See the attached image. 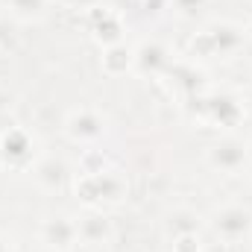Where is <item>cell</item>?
<instances>
[{"label": "cell", "mask_w": 252, "mask_h": 252, "mask_svg": "<svg viewBox=\"0 0 252 252\" xmlns=\"http://www.w3.org/2000/svg\"><path fill=\"white\" fill-rule=\"evenodd\" d=\"M173 252H199V238H196V232L179 235L176 244H173Z\"/></svg>", "instance_id": "obj_11"}, {"label": "cell", "mask_w": 252, "mask_h": 252, "mask_svg": "<svg viewBox=\"0 0 252 252\" xmlns=\"http://www.w3.org/2000/svg\"><path fill=\"white\" fill-rule=\"evenodd\" d=\"M12 6L21 12H35V9H41V0H12Z\"/></svg>", "instance_id": "obj_13"}, {"label": "cell", "mask_w": 252, "mask_h": 252, "mask_svg": "<svg viewBox=\"0 0 252 252\" xmlns=\"http://www.w3.org/2000/svg\"><path fill=\"white\" fill-rule=\"evenodd\" d=\"M91 24H94V38L103 41V44H121V35H124V27H121V18L109 9H97L91 15Z\"/></svg>", "instance_id": "obj_2"}, {"label": "cell", "mask_w": 252, "mask_h": 252, "mask_svg": "<svg viewBox=\"0 0 252 252\" xmlns=\"http://www.w3.org/2000/svg\"><path fill=\"white\" fill-rule=\"evenodd\" d=\"M76 235H79V229H76L67 217H56V220H47V223H44V241H47L50 247L64 250V247L73 244Z\"/></svg>", "instance_id": "obj_4"}, {"label": "cell", "mask_w": 252, "mask_h": 252, "mask_svg": "<svg viewBox=\"0 0 252 252\" xmlns=\"http://www.w3.org/2000/svg\"><path fill=\"white\" fill-rule=\"evenodd\" d=\"M252 226V217L244 211V208H226L220 217H217V232L229 241H238L250 232Z\"/></svg>", "instance_id": "obj_3"}, {"label": "cell", "mask_w": 252, "mask_h": 252, "mask_svg": "<svg viewBox=\"0 0 252 252\" xmlns=\"http://www.w3.org/2000/svg\"><path fill=\"white\" fill-rule=\"evenodd\" d=\"M164 62V53H161V47H144L141 50V64H150V67H156V64Z\"/></svg>", "instance_id": "obj_12"}, {"label": "cell", "mask_w": 252, "mask_h": 252, "mask_svg": "<svg viewBox=\"0 0 252 252\" xmlns=\"http://www.w3.org/2000/svg\"><path fill=\"white\" fill-rule=\"evenodd\" d=\"M73 6H85V3H94V0H70Z\"/></svg>", "instance_id": "obj_15"}, {"label": "cell", "mask_w": 252, "mask_h": 252, "mask_svg": "<svg viewBox=\"0 0 252 252\" xmlns=\"http://www.w3.org/2000/svg\"><path fill=\"white\" fill-rule=\"evenodd\" d=\"M79 229V235H85V238H103L106 232H109V223L103 220V217H85L82 220V226H76Z\"/></svg>", "instance_id": "obj_9"}, {"label": "cell", "mask_w": 252, "mask_h": 252, "mask_svg": "<svg viewBox=\"0 0 252 252\" xmlns=\"http://www.w3.org/2000/svg\"><path fill=\"white\" fill-rule=\"evenodd\" d=\"M176 3H179L182 9H193V6H199L202 0H176Z\"/></svg>", "instance_id": "obj_14"}, {"label": "cell", "mask_w": 252, "mask_h": 252, "mask_svg": "<svg viewBox=\"0 0 252 252\" xmlns=\"http://www.w3.org/2000/svg\"><path fill=\"white\" fill-rule=\"evenodd\" d=\"M30 150H32V144H30V138H27L21 129H12V132L3 138V144H0V153H3V158H6L9 164L27 161V158H30Z\"/></svg>", "instance_id": "obj_5"}, {"label": "cell", "mask_w": 252, "mask_h": 252, "mask_svg": "<svg viewBox=\"0 0 252 252\" xmlns=\"http://www.w3.org/2000/svg\"><path fill=\"white\" fill-rule=\"evenodd\" d=\"M121 190H124L121 179L112 176V173H85V176L76 182V193H79L88 205H94V202H100V199H118Z\"/></svg>", "instance_id": "obj_1"}, {"label": "cell", "mask_w": 252, "mask_h": 252, "mask_svg": "<svg viewBox=\"0 0 252 252\" xmlns=\"http://www.w3.org/2000/svg\"><path fill=\"white\" fill-rule=\"evenodd\" d=\"M129 62H132V53L126 50L124 44H112L106 50V56H103V67L109 73H124L126 67H129Z\"/></svg>", "instance_id": "obj_8"}, {"label": "cell", "mask_w": 252, "mask_h": 252, "mask_svg": "<svg viewBox=\"0 0 252 252\" xmlns=\"http://www.w3.org/2000/svg\"><path fill=\"white\" fill-rule=\"evenodd\" d=\"M244 144H238V141H223V144H217L214 150H211V161L217 164V167H226V170H235L241 161H244Z\"/></svg>", "instance_id": "obj_6"}, {"label": "cell", "mask_w": 252, "mask_h": 252, "mask_svg": "<svg viewBox=\"0 0 252 252\" xmlns=\"http://www.w3.org/2000/svg\"><path fill=\"white\" fill-rule=\"evenodd\" d=\"M38 173H41V182H47V185H59V182H62L64 167L62 164H56V161H47V164L38 167Z\"/></svg>", "instance_id": "obj_10"}, {"label": "cell", "mask_w": 252, "mask_h": 252, "mask_svg": "<svg viewBox=\"0 0 252 252\" xmlns=\"http://www.w3.org/2000/svg\"><path fill=\"white\" fill-rule=\"evenodd\" d=\"M100 118L97 115H91V112H76L70 121H67V132L73 135V138H94V135H100Z\"/></svg>", "instance_id": "obj_7"}]
</instances>
